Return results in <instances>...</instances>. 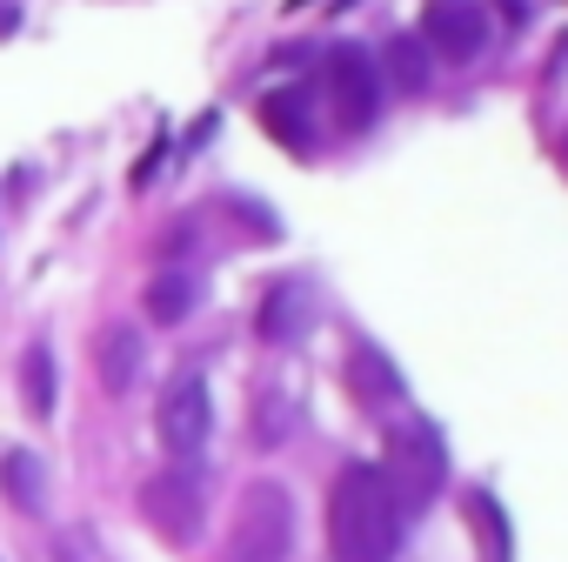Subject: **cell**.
Segmentation results:
<instances>
[{"label":"cell","mask_w":568,"mask_h":562,"mask_svg":"<svg viewBox=\"0 0 568 562\" xmlns=\"http://www.w3.org/2000/svg\"><path fill=\"white\" fill-rule=\"evenodd\" d=\"M328 549L335 562H395L402 549V502L382 462H348L328 489Z\"/></svg>","instance_id":"cell-1"},{"label":"cell","mask_w":568,"mask_h":562,"mask_svg":"<svg viewBox=\"0 0 568 562\" xmlns=\"http://www.w3.org/2000/svg\"><path fill=\"white\" fill-rule=\"evenodd\" d=\"M295 549V502L281 482H247L234 502V535H227V562H288Z\"/></svg>","instance_id":"cell-2"},{"label":"cell","mask_w":568,"mask_h":562,"mask_svg":"<svg viewBox=\"0 0 568 562\" xmlns=\"http://www.w3.org/2000/svg\"><path fill=\"white\" fill-rule=\"evenodd\" d=\"M382 475H388L402 515H408V509H428V502L442 495V482H448V449H442V435H435L422 415L395 422V429H388V462H382Z\"/></svg>","instance_id":"cell-3"},{"label":"cell","mask_w":568,"mask_h":562,"mask_svg":"<svg viewBox=\"0 0 568 562\" xmlns=\"http://www.w3.org/2000/svg\"><path fill=\"white\" fill-rule=\"evenodd\" d=\"M322 88H328V108H335V121H342L348 134H355V128H375V114H382V68H375V54H362V48H328Z\"/></svg>","instance_id":"cell-4"},{"label":"cell","mask_w":568,"mask_h":562,"mask_svg":"<svg viewBox=\"0 0 568 562\" xmlns=\"http://www.w3.org/2000/svg\"><path fill=\"white\" fill-rule=\"evenodd\" d=\"M415 41L428 48V61L468 68V61H481V48H488V8H481V0H428Z\"/></svg>","instance_id":"cell-5"},{"label":"cell","mask_w":568,"mask_h":562,"mask_svg":"<svg viewBox=\"0 0 568 562\" xmlns=\"http://www.w3.org/2000/svg\"><path fill=\"white\" fill-rule=\"evenodd\" d=\"M207 429H214V402H207V382L187 369V375H174V382L161 389V409H154V435H161V449H168L174 462H187V455H201Z\"/></svg>","instance_id":"cell-6"},{"label":"cell","mask_w":568,"mask_h":562,"mask_svg":"<svg viewBox=\"0 0 568 562\" xmlns=\"http://www.w3.org/2000/svg\"><path fill=\"white\" fill-rule=\"evenodd\" d=\"M141 515H148V529H154L168 549H187V542L201 535V489H194V475H187V469H154V475H141Z\"/></svg>","instance_id":"cell-7"},{"label":"cell","mask_w":568,"mask_h":562,"mask_svg":"<svg viewBox=\"0 0 568 562\" xmlns=\"http://www.w3.org/2000/svg\"><path fill=\"white\" fill-rule=\"evenodd\" d=\"M88 355H94V382H101L108 395H128V389L141 382V369H148V335H141L134 322H101Z\"/></svg>","instance_id":"cell-8"},{"label":"cell","mask_w":568,"mask_h":562,"mask_svg":"<svg viewBox=\"0 0 568 562\" xmlns=\"http://www.w3.org/2000/svg\"><path fill=\"white\" fill-rule=\"evenodd\" d=\"M254 121L288 148V154H315V101H308V88H274V94H261V108H254Z\"/></svg>","instance_id":"cell-9"},{"label":"cell","mask_w":568,"mask_h":562,"mask_svg":"<svg viewBox=\"0 0 568 562\" xmlns=\"http://www.w3.org/2000/svg\"><path fill=\"white\" fill-rule=\"evenodd\" d=\"M348 389H355V402H368V409H402V402H408L402 369H395L375 342H355V349H348Z\"/></svg>","instance_id":"cell-10"},{"label":"cell","mask_w":568,"mask_h":562,"mask_svg":"<svg viewBox=\"0 0 568 562\" xmlns=\"http://www.w3.org/2000/svg\"><path fill=\"white\" fill-rule=\"evenodd\" d=\"M194 302H201L194 268H161V274L148 281V289H141V309H148V322H154V329L187 322V315H194Z\"/></svg>","instance_id":"cell-11"},{"label":"cell","mask_w":568,"mask_h":562,"mask_svg":"<svg viewBox=\"0 0 568 562\" xmlns=\"http://www.w3.org/2000/svg\"><path fill=\"white\" fill-rule=\"evenodd\" d=\"M254 335H261L267 349H288V342H302V335H308V295L295 289V281H281V289L261 302Z\"/></svg>","instance_id":"cell-12"},{"label":"cell","mask_w":568,"mask_h":562,"mask_svg":"<svg viewBox=\"0 0 568 562\" xmlns=\"http://www.w3.org/2000/svg\"><path fill=\"white\" fill-rule=\"evenodd\" d=\"M382 61H388V81H395L402 94H428V81H435V61H428V48H422L415 34H395V41L382 48Z\"/></svg>","instance_id":"cell-13"},{"label":"cell","mask_w":568,"mask_h":562,"mask_svg":"<svg viewBox=\"0 0 568 562\" xmlns=\"http://www.w3.org/2000/svg\"><path fill=\"white\" fill-rule=\"evenodd\" d=\"M0 489H8V502H14V509H28V515H34V509L48 502V482H41V462H34L28 449H14L8 462H0Z\"/></svg>","instance_id":"cell-14"},{"label":"cell","mask_w":568,"mask_h":562,"mask_svg":"<svg viewBox=\"0 0 568 562\" xmlns=\"http://www.w3.org/2000/svg\"><path fill=\"white\" fill-rule=\"evenodd\" d=\"M21 395H28L34 415H54V355H48V342H34L21 355Z\"/></svg>","instance_id":"cell-15"},{"label":"cell","mask_w":568,"mask_h":562,"mask_svg":"<svg viewBox=\"0 0 568 562\" xmlns=\"http://www.w3.org/2000/svg\"><path fill=\"white\" fill-rule=\"evenodd\" d=\"M281 435H288V395H281V389H261V402H254V442L274 449Z\"/></svg>","instance_id":"cell-16"},{"label":"cell","mask_w":568,"mask_h":562,"mask_svg":"<svg viewBox=\"0 0 568 562\" xmlns=\"http://www.w3.org/2000/svg\"><path fill=\"white\" fill-rule=\"evenodd\" d=\"M14 28H21V8H14V0H0V41H8Z\"/></svg>","instance_id":"cell-17"}]
</instances>
